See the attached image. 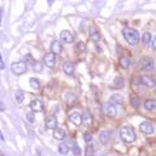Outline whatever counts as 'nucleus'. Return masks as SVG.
Masks as SVG:
<instances>
[{
	"label": "nucleus",
	"instance_id": "31",
	"mask_svg": "<svg viewBox=\"0 0 156 156\" xmlns=\"http://www.w3.org/2000/svg\"><path fill=\"white\" fill-rule=\"evenodd\" d=\"M77 50L80 51V52H85L86 51V44L83 42H78V44H77Z\"/></svg>",
	"mask_w": 156,
	"mask_h": 156
},
{
	"label": "nucleus",
	"instance_id": "10",
	"mask_svg": "<svg viewBox=\"0 0 156 156\" xmlns=\"http://www.w3.org/2000/svg\"><path fill=\"white\" fill-rule=\"evenodd\" d=\"M30 109H31V112H42L43 111V103L39 99H34L31 103H30Z\"/></svg>",
	"mask_w": 156,
	"mask_h": 156
},
{
	"label": "nucleus",
	"instance_id": "37",
	"mask_svg": "<svg viewBox=\"0 0 156 156\" xmlns=\"http://www.w3.org/2000/svg\"><path fill=\"white\" fill-rule=\"evenodd\" d=\"M0 25H2V8H0Z\"/></svg>",
	"mask_w": 156,
	"mask_h": 156
},
{
	"label": "nucleus",
	"instance_id": "24",
	"mask_svg": "<svg viewBox=\"0 0 156 156\" xmlns=\"http://www.w3.org/2000/svg\"><path fill=\"white\" fill-rule=\"evenodd\" d=\"M120 65H121V68H124V69H128L130 66V58L126 56L120 57Z\"/></svg>",
	"mask_w": 156,
	"mask_h": 156
},
{
	"label": "nucleus",
	"instance_id": "26",
	"mask_svg": "<svg viewBox=\"0 0 156 156\" xmlns=\"http://www.w3.org/2000/svg\"><path fill=\"white\" fill-rule=\"evenodd\" d=\"M130 103L134 107H139L140 105V98L138 95H130Z\"/></svg>",
	"mask_w": 156,
	"mask_h": 156
},
{
	"label": "nucleus",
	"instance_id": "27",
	"mask_svg": "<svg viewBox=\"0 0 156 156\" xmlns=\"http://www.w3.org/2000/svg\"><path fill=\"white\" fill-rule=\"evenodd\" d=\"M142 42L143 44H150L151 42H152V38H151V34L150 33H144L142 35Z\"/></svg>",
	"mask_w": 156,
	"mask_h": 156
},
{
	"label": "nucleus",
	"instance_id": "12",
	"mask_svg": "<svg viewBox=\"0 0 156 156\" xmlns=\"http://www.w3.org/2000/svg\"><path fill=\"white\" fill-rule=\"evenodd\" d=\"M90 39L94 43H98L100 41V33H99V30L95 27V26H91L90 27Z\"/></svg>",
	"mask_w": 156,
	"mask_h": 156
},
{
	"label": "nucleus",
	"instance_id": "3",
	"mask_svg": "<svg viewBox=\"0 0 156 156\" xmlns=\"http://www.w3.org/2000/svg\"><path fill=\"white\" fill-rule=\"evenodd\" d=\"M27 70V64L25 61H16L11 65V72L16 76H22L25 74Z\"/></svg>",
	"mask_w": 156,
	"mask_h": 156
},
{
	"label": "nucleus",
	"instance_id": "9",
	"mask_svg": "<svg viewBox=\"0 0 156 156\" xmlns=\"http://www.w3.org/2000/svg\"><path fill=\"white\" fill-rule=\"evenodd\" d=\"M104 113H105V116H108V117H115L116 116V113H117V111H116V107L112 104V103H107L105 105H104Z\"/></svg>",
	"mask_w": 156,
	"mask_h": 156
},
{
	"label": "nucleus",
	"instance_id": "17",
	"mask_svg": "<svg viewBox=\"0 0 156 156\" xmlns=\"http://www.w3.org/2000/svg\"><path fill=\"white\" fill-rule=\"evenodd\" d=\"M53 138L57 139V140H62L65 138V131L61 128H56L55 130H53Z\"/></svg>",
	"mask_w": 156,
	"mask_h": 156
},
{
	"label": "nucleus",
	"instance_id": "25",
	"mask_svg": "<svg viewBox=\"0 0 156 156\" xmlns=\"http://www.w3.org/2000/svg\"><path fill=\"white\" fill-rule=\"evenodd\" d=\"M29 82H30V86L33 87V89H35V90H39V89H41V81H39L38 80V78H30V81H29Z\"/></svg>",
	"mask_w": 156,
	"mask_h": 156
},
{
	"label": "nucleus",
	"instance_id": "36",
	"mask_svg": "<svg viewBox=\"0 0 156 156\" xmlns=\"http://www.w3.org/2000/svg\"><path fill=\"white\" fill-rule=\"evenodd\" d=\"M0 139H2V140H4V135L2 134V131H0Z\"/></svg>",
	"mask_w": 156,
	"mask_h": 156
},
{
	"label": "nucleus",
	"instance_id": "2",
	"mask_svg": "<svg viewBox=\"0 0 156 156\" xmlns=\"http://www.w3.org/2000/svg\"><path fill=\"white\" fill-rule=\"evenodd\" d=\"M120 136L126 143H133L136 138V135L131 126H122V128L120 129Z\"/></svg>",
	"mask_w": 156,
	"mask_h": 156
},
{
	"label": "nucleus",
	"instance_id": "4",
	"mask_svg": "<svg viewBox=\"0 0 156 156\" xmlns=\"http://www.w3.org/2000/svg\"><path fill=\"white\" fill-rule=\"evenodd\" d=\"M140 82H142V85H144L146 87H150V89H152V87L156 86V78L155 77H151V76H142L139 78Z\"/></svg>",
	"mask_w": 156,
	"mask_h": 156
},
{
	"label": "nucleus",
	"instance_id": "7",
	"mask_svg": "<svg viewBox=\"0 0 156 156\" xmlns=\"http://www.w3.org/2000/svg\"><path fill=\"white\" fill-rule=\"evenodd\" d=\"M44 125H46V128L47 129H53L55 130L57 128V120H56V117L53 116V115H50V116H47L46 117V121H44Z\"/></svg>",
	"mask_w": 156,
	"mask_h": 156
},
{
	"label": "nucleus",
	"instance_id": "8",
	"mask_svg": "<svg viewBox=\"0 0 156 156\" xmlns=\"http://www.w3.org/2000/svg\"><path fill=\"white\" fill-rule=\"evenodd\" d=\"M74 41V37H73V34L68 30H62L60 33V42H64V43H73Z\"/></svg>",
	"mask_w": 156,
	"mask_h": 156
},
{
	"label": "nucleus",
	"instance_id": "28",
	"mask_svg": "<svg viewBox=\"0 0 156 156\" xmlns=\"http://www.w3.org/2000/svg\"><path fill=\"white\" fill-rule=\"evenodd\" d=\"M68 152H69V147H68L66 144L61 143L60 146H58V154L60 155H66Z\"/></svg>",
	"mask_w": 156,
	"mask_h": 156
},
{
	"label": "nucleus",
	"instance_id": "15",
	"mask_svg": "<svg viewBox=\"0 0 156 156\" xmlns=\"http://www.w3.org/2000/svg\"><path fill=\"white\" fill-rule=\"evenodd\" d=\"M109 138H111V131H109V130H103V131H101V133L99 134V140H100L101 144L108 143Z\"/></svg>",
	"mask_w": 156,
	"mask_h": 156
},
{
	"label": "nucleus",
	"instance_id": "5",
	"mask_svg": "<svg viewBox=\"0 0 156 156\" xmlns=\"http://www.w3.org/2000/svg\"><path fill=\"white\" fill-rule=\"evenodd\" d=\"M139 129H140V131H142L143 134H147V135L152 134L154 131H155L154 125L151 124V122H148V121H144V122L140 124V125H139Z\"/></svg>",
	"mask_w": 156,
	"mask_h": 156
},
{
	"label": "nucleus",
	"instance_id": "35",
	"mask_svg": "<svg viewBox=\"0 0 156 156\" xmlns=\"http://www.w3.org/2000/svg\"><path fill=\"white\" fill-rule=\"evenodd\" d=\"M151 43H152V48L156 51V37H154V38H152V42H151Z\"/></svg>",
	"mask_w": 156,
	"mask_h": 156
},
{
	"label": "nucleus",
	"instance_id": "20",
	"mask_svg": "<svg viewBox=\"0 0 156 156\" xmlns=\"http://www.w3.org/2000/svg\"><path fill=\"white\" fill-rule=\"evenodd\" d=\"M96 152V147L92 143H89L86 146V150H85V156H94Z\"/></svg>",
	"mask_w": 156,
	"mask_h": 156
},
{
	"label": "nucleus",
	"instance_id": "18",
	"mask_svg": "<svg viewBox=\"0 0 156 156\" xmlns=\"http://www.w3.org/2000/svg\"><path fill=\"white\" fill-rule=\"evenodd\" d=\"M142 64H143V68L146 70H152L154 69V61H152V58L151 57H144Z\"/></svg>",
	"mask_w": 156,
	"mask_h": 156
},
{
	"label": "nucleus",
	"instance_id": "21",
	"mask_svg": "<svg viewBox=\"0 0 156 156\" xmlns=\"http://www.w3.org/2000/svg\"><path fill=\"white\" fill-rule=\"evenodd\" d=\"M144 108L147 111H154L156 109V100L154 99H147L144 101Z\"/></svg>",
	"mask_w": 156,
	"mask_h": 156
},
{
	"label": "nucleus",
	"instance_id": "32",
	"mask_svg": "<svg viewBox=\"0 0 156 156\" xmlns=\"http://www.w3.org/2000/svg\"><path fill=\"white\" fill-rule=\"evenodd\" d=\"M83 139H85V142L91 143V140H92V134L87 131V133H85V134H83Z\"/></svg>",
	"mask_w": 156,
	"mask_h": 156
},
{
	"label": "nucleus",
	"instance_id": "29",
	"mask_svg": "<svg viewBox=\"0 0 156 156\" xmlns=\"http://www.w3.org/2000/svg\"><path fill=\"white\" fill-rule=\"evenodd\" d=\"M26 120H27V122H30V124H34L35 122V116H34V112H27L26 113Z\"/></svg>",
	"mask_w": 156,
	"mask_h": 156
},
{
	"label": "nucleus",
	"instance_id": "19",
	"mask_svg": "<svg viewBox=\"0 0 156 156\" xmlns=\"http://www.w3.org/2000/svg\"><path fill=\"white\" fill-rule=\"evenodd\" d=\"M109 103L112 104H122L124 103V99H122V96L119 95V94H113L111 98H109Z\"/></svg>",
	"mask_w": 156,
	"mask_h": 156
},
{
	"label": "nucleus",
	"instance_id": "1",
	"mask_svg": "<svg viewBox=\"0 0 156 156\" xmlns=\"http://www.w3.org/2000/svg\"><path fill=\"white\" fill-rule=\"evenodd\" d=\"M122 35L125 38V41L129 43L130 46H135L136 43L139 42V33L135 30V29L131 27H124L122 30Z\"/></svg>",
	"mask_w": 156,
	"mask_h": 156
},
{
	"label": "nucleus",
	"instance_id": "30",
	"mask_svg": "<svg viewBox=\"0 0 156 156\" xmlns=\"http://www.w3.org/2000/svg\"><path fill=\"white\" fill-rule=\"evenodd\" d=\"M115 86L116 87H122L124 86V78L122 77H116L115 78Z\"/></svg>",
	"mask_w": 156,
	"mask_h": 156
},
{
	"label": "nucleus",
	"instance_id": "16",
	"mask_svg": "<svg viewBox=\"0 0 156 156\" xmlns=\"http://www.w3.org/2000/svg\"><path fill=\"white\" fill-rule=\"evenodd\" d=\"M82 124L85 126H90L92 124V116L90 112H85V113L82 115Z\"/></svg>",
	"mask_w": 156,
	"mask_h": 156
},
{
	"label": "nucleus",
	"instance_id": "11",
	"mask_svg": "<svg viewBox=\"0 0 156 156\" xmlns=\"http://www.w3.org/2000/svg\"><path fill=\"white\" fill-rule=\"evenodd\" d=\"M69 120H70L74 125H77V126L82 125V115L80 113V112H73V113H70Z\"/></svg>",
	"mask_w": 156,
	"mask_h": 156
},
{
	"label": "nucleus",
	"instance_id": "6",
	"mask_svg": "<svg viewBox=\"0 0 156 156\" xmlns=\"http://www.w3.org/2000/svg\"><path fill=\"white\" fill-rule=\"evenodd\" d=\"M43 62H44V65H47V68H53L55 66V62H56L55 55H53L52 52L46 53L44 57H43Z\"/></svg>",
	"mask_w": 156,
	"mask_h": 156
},
{
	"label": "nucleus",
	"instance_id": "13",
	"mask_svg": "<svg viewBox=\"0 0 156 156\" xmlns=\"http://www.w3.org/2000/svg\"><path fill=\"white\" fill-rule=\"evenodd\" d=\"M62 51V44L60 41H53L51 43V52L53 53V55H58Z\"/></svg>",
	"mask_w": 156,
	"mask_h": 156
},
{
	"label": "nucleus",
	"instance_id": "14",
	"mask_svg": "<svg viewBox=\"0 0 156 156\" xmlns=\"http://www.w3.org/2000/svg\"><path fill=\"white\" fill-rule=\"evenodd\" d=\"M62 70H64L65 74H68V76H73V73H74V65H73V62H70V61H65L64 64H62Z\"/></svg>",
	"mask_w": 156,
	"mask_h": 156
},
{
	"label": "nucleus",
	"instance_id": "23",
	"mask_svg": "<svg viewBox=\"0 0 156 156\" xmlns=\"http://www.w3.org/2000/svg\"><path fill=\"white\" fill-rule=\"evenodd\" d=\"M23 99H25V95H23V92L21 90H17L16 92H14V100H16V103L21 104Z\"/></svg>",
	"mask_w": 156,
	"mask_h": 156
},
{
	"label": "nucleus",
	"instance_id": "22",
	"mask_svg": "<svg viewBox=\"0 0 156 156\" xmlns=\"http://www.w3.org/2000/svg\"><path fill=\"white\" fill-rule=\"evenodd\" d=\"M66 146H68V147H69V146H72L73 155H76V156H80V155H81V148H80V146H78L76 142H70V143H68Z\"/></svg>",
	"mask_w": 156,
	"mask_h": 156
},
{
	"label": "nucleus",
	"instance_id": "34",
	"mask_svg": "<svg viewBox=\"0 0 156 156\" xmlns=\"http://www.w3.org/2000/svg\"><path fill=\"white\" fill-rule=\"evenodd\" d=\"M34 70H38V72H41L42 69H41V64H39V62H37V64H35V62H34Z\"/></svg>",
	"mask_w": 156,
	"mask_h": 156
},
{
	"label": "nucleus",
	"instance_id": "33",
	"mask_svg": "<svg viewBox=\"0 0 156 156\" xmlns=\"http://www.w3.org/2000/svg\"><path fill=\"white\" fill-rule=\"evenodd\" d=\"M0 69H5V64H4V60H3L2 53H0Z\"/></svg>",
	"mask_w": 156,
	"mask_h": 156
}]
</instances>
